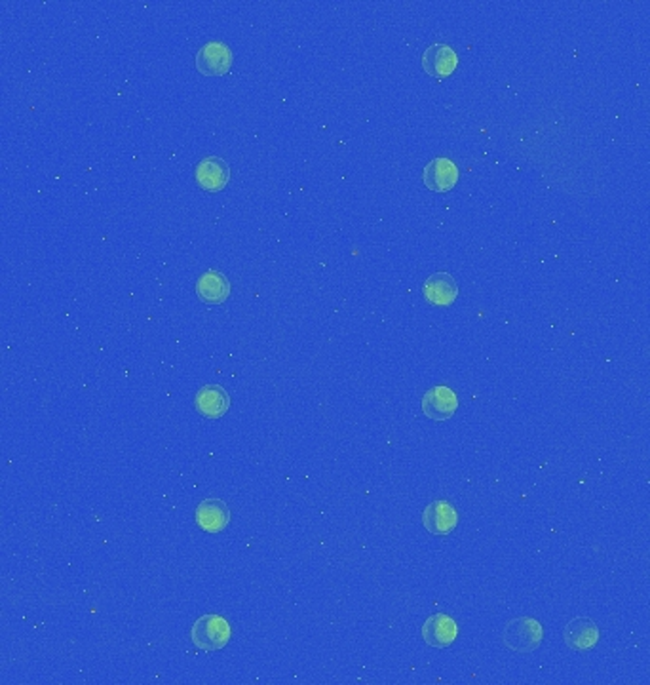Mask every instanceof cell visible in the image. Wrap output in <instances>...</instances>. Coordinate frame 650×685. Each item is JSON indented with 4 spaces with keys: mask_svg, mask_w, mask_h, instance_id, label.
<instances>
[{
    "mask_svg": "<svg viewBox=\"0 0 650 685\" xmlns=\"http://www.w3.org/2000/svg\"><path fill=\"white\" fill-rule=\"evenodd\" d=\"M544 640V626L535 617H515L508 621L503 632V644L515 653H530L540 647Z\"/></svg>",
    "mask_w": 650,
    "mask_h": 685,
    "instance_id": "6da1fadb",
    "label": "cell"
},
{
    "mask_svg": "<svg viewBox=\"0 0 650 685\" xmlns=\"http://www.w3.org/2000/svg\"><path fill=\"white\" fill-rule=\"evenodd\" d=\"M230 625L221 615H202L198 617L191 628L192 644L202 651H219L230 640Z\"/></svg>",
    "mask_w": 650,
    "mask_h": 685,
    "instance_id": "7a4b0ae2",
    "label": "cell"
},
{
    "mask_svg": "<svg viewBox=\"0 0 650 685\" xmlns=\"http://www.w3.org/2000/svg\"><path fill=\"white\" fill-rule=\"evenodd\" d=\"M232 67V50L221 42H206L196 54V69L206 77H223Z\"/></svg>",
    "mask_w": 650,
    "mask_h": 685,
    "instance_id": "3957f363",
    "label": "cell"
},
{
    "mask_svg": "<svg viewBox=\"0 0 650 685\" xmlns=\"http://www.w3.org/2000/svg\"><path fill=\"white\" fill-rule=\"evenodd\" d=\"M457 524H459V512L455 505L449 503V500L445 499L433 500V503H430L423 512V526L426 527L428 533H432V536H438V537L449 536V533L455 531Z\"/></svg>",
    "mask_w": 650,
    "mask_h": 685,
    "instance_id": "277c9868",
    "label": "cell"
},
{
    "mask_svg": "<svg viewBox=\"0 0 650 685\" xmlns=\"http://www.w3.org/2000/svg\"><path fill=\"white\" fill-rule=\"evenodd\" d=\"M459 408V398L453 389L447 385H438L423 396V411L432 421L451 419Z\"/></svg>",
    "mask_w": 650,
    "mask_h": 685,
    "instance_id": "5b68a950",
    "label": "cell"
},
{
    "mask_svg": "<svg viewBox=\"0 0 650 685\" xmlns=\"http://www.w3.org/2000/svg\"><path fill=\"white\" fill-rule=\"evenodd\" d=\"M194 177L198 187L209 193H219L227 187L230 179V168L228 164L219 157H206L196 164Z\"/></svg>",
    "mask_w": 650,
    "mask_h": 685,
    "instance_id": "8992f818",
    "label": "cell"
},
{
    "mask_svg": "<svg viewBox=\"0 0 650 685\" xmlns=\"http://www.w3.org/2000/svg\"><path fill=\"white\" fill-rule=\"evenodd\" d=\"M459 626L451 615L445 613H436L430 615L426 623L423 625V638L430 647H438L445 649L451 647L457 640Z\"/></svg>",
    "mask_w": 650,
    "mask_h": 685,
    "instance_id": "52a82bcc",
    "label": "cell"
},
{
    "mask_svg": "<svg viewBox=\"0 0 650 685\" xmlns=\"http://www.w3.org/2000/svg\"><path fill=\"white\" fill-rule=\"evenodd\" d=\"M424 299L433 307H449L455 303L459 295V284L451 273H433L426 278L423 286Z\"/></svg>",
    "mask_w": 650,
    "mask_h": 685,
    "instance_id": "ba28073f",
    "label": "cell"
},
{
    "mask_svg": "<svg viewBox=\"0 0 650 685\" xmlns=\"http://www.w3.org/2000/svg\"><path fill=\"white\" fill-rule=\"evenodd\" d=\"M457 63H459V56L455 50L441 42L428 46L423 54L424 71L433 78L451 77L457 69Z\"/></svg>",
    "mask_w": 650,
    "mask_h": 685,
    "instance_id": "9c48e42d",
    "label": "cell"
},
{
    "mask_svg": "<svg viewBox=\"0 0 650 685\" xmlns=\"http://www.w3.org/2000/svg\"><path fill=\"white\" fill-rule=\"evenodd\" d=\"M424 185L433 191V193H449L453 191L459 181V170L453 160H449L445 157L433 158L432 162L426 164L424 168Z\"/></svg>",
    "mask_w": 650,
    "mask_h": 685,
    "instance_id": "30bf717a",
    "label": "cell"
},
{
    "mask_svg": "<svg viewBox=\"0 0 650 685\" xmlns=\"http://www.w3.org/2000/svg\"><path fill=\"white\" fill-rule=\"evenodd\" d=\"M599 626L588 617H576L563 628V640L573 651H590L599 642Z\"/></svg>",
    "mask_w": 650,
    "mask_h": 685,
    "instance_id": "8fae6325",
    "label": "cell"
},
{
    "mask_svg": "<svg viewBox=\"0 0 650 685\" xmlns=\"http://www.w3.org/2000/svg\"><path fill=\"white\" fill-rule=\"evenodd\" d=\"M196 524L206 533H221L230 522V510L223 499H204L196 507Z\"/></svg>",
    "mask_w": 650,
    "mask_h": 685,
    "instance_id": "7c38bea8",
    "label": "cell"
},
{
    "mask_svg": "<svg viewBox=\"0 0 650 685\" xmlns=\"http://www.w3.org/2000/svg\"><path fill=\"white\" fill-rule=\"evenodd\" d=\"M194 408L208 419H221L230 408V396L221 385H206L196 392Z\"/></svg>",
    "mask_w": 650,
    "mask_h": 685,
    "instance_id": "4fadbf2b",
    "label": "cell"
},
{
    "mask_svg": "<svg viewBox=\"0 0 650 685\" xmlns=\"http://www.w3.org/2000/svg\"><path fill=\"white\" fill-rule=\"evenodd\" d=\"M196 293L204 303L221 305L230 295V282L221 271H206L196 282Z\"/></svg>",
    "mask_w": 650,
    "mask_h": 685,
    "instance_id": "5bb4252c",
    "label": "cell"
}]
</instances>
